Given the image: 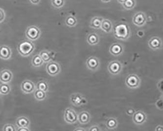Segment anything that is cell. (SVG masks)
Masks as SVG:
<instances>
[{"instance_id": "1", "label": "cell", "mask_w": 163, "mask_h": 131, "mask_svg": "<svg viewBox=\"0 0 163 131\" xmlns=\"http://www.w3.org/2000/svg\"><path fill=\"white\" fill-rule=\"evenodd\" d=\"M114 35L115 37L119 40H128L131 35L130 28L127 24L119 23L114 27Z\"/></svg>"}, {"instance_id": "2", "label": "cell", "mask_w": 163, "mask_h": 131, "mask_svg": "<svg viewBox=\"0 0 163 131\" xmlns=\"http://www.w3.org/2000/svg\"><path fill=\"white\" fill-rule=\"evenodd\" d=\"M35 50V44L29 40H23L18 45L17 50L19 53L24 57L30 55Z\"/></svg>"}, {"instance_id": "3", "label": "cell", "mask_w": 163, "mask_h": 131, "mask_svg": "<svg viewBox=\"0 0 163 131\" xmlns=\"http://www.w3.org/2000/svg\"><path fill=\"white\" fill-rule=\"evenodd\" d=\"M125 83L129 89H136L140 86L141 80L136 74H130L126 77Z\"/></svg>"}, {"instance_id": "4", "label": "cell", "mask_w": 163, "mask_h": 131, "mask_svg": "<svg viewBox=\"0 0 163 131\" xmlns=\"http://www.w3.org/2000/svg\"><path fill=\"white\" fill-rule=\"evenodd\" d=\"M41 31L35 26H31L26 29V38L30 41L37 40L40 37Z\"/></svg>"}, {"instance_id": "5", "label": "cell", "mask_w": 163, "mask_h": 131, "mask_svg": "<svg viewBox=\"0 0 163 131\" xmlns=\"http://www.w3.org/2000/svg\"><path fill=\"white\" fill-rule=\"evenodd\" d=\"M78 114L72 109L68 108L65 110L64 118L66 123L69 124H73L78 121Z\"/></svg>"}, {"instance_id": "6", "label": "cell", "mask_w": 163, "mask_h": 131, "mask_svg": "<svg viewBox=\"0 0 163 131\" xmlns=\"http://www.w3.org/2000/svg\"><path fill=\"white\" fill-rule=\"evenodd\" d=\"M71 103L76 107H80L85 105L87 103L84 95L79 93H73L70 97Z\"/></svg>"}, {"instance_id": "7", "label": "cell", "mask_w": 163, "mask_h": 131, "mask_svg": "<svg viewBox=\"0 0 163 131\" xmlns=\"http://www.w3.org/2000/svg\"><path fill=\"white\" fill-rule=\"evenodd\" d=\"M147 21V17L143 12H139L134 15L132 18V23L139 27L144 26Z\"/></svg>"}, {"instance_id": "8", "label": "cell", "mask_w": 163, "mask_h": 131, "mask_svg": "<svg viewBox=\"0 0 163 131\" xmlns=\"http://www.w3.org/2000/svg\"><path fill=\"white\" fill-rule=\"evenodd\" d=\"M46 71L51 76H55L61 71V67L58 62L50 61L46 67Z\"/></svg>"}, {"instance_id": "9", "label": "cell", "mask_w": 163, "mask_h": 131, "mask_svg": "<svg viewBox=\"0 0 163 131\" xmlns=\"http://www.w3.org/2000/svg\"><path fill=\"white\" fill-rule=\"evenodd\" d=\"M123 69V65L119 61H114L109 63L108 70L109 73L113 75H118L121 73Z\"/></svg>"}, {"instance_id": "10", "label": "cell", "mask_w": 163, "mask_h": 131, "mask_svg": "<svg viewBox=\"0 0 163 131\" xmlns=\"http://www.w3.org/2000/svg\"><path fill=\"white\" fill-rule=\"evenodd\" d=\"M86 65L88 69L92 71H96L100 68V61L95 56H90L86 60Z\"/></svg>"}, {"instance_id": "11", "label": "cell", "mask_w": 163, "mask_h": 131, "mask_svg": "<svg viewBox=\"0 0 163 131\" xmlns=\"http://www.w3.org/2000/svg\"><path fill=\"white\" fill-rule=\"evenodd\" d=\"M133 122L137 125L144 124L147 120V115L142 110H138L134 113L132 116Z\"/></svg>"}, {"instance_id": "12", "label": "cell", "mask_w": 163, "mask_h": 131, "mask_svg": "<svg viewBox=\"0 0 163 131\" xmlns=\"http://www.w3.org/2000/svg\"><path fill=\"white\" fill-rule=\"evenodd\" d=\"M21 89L25 94H30L35 91L36 90V85L31 80H26L21 84Z\"/></svg>"}, {"instance_id": "13", "label": "cell", "mask_w": 163, "mask_h": 131, "mask_svg": "<svg viewBox=\"0 0 163 131\" xmlns=\"http://www.w3.org/2000/svg\"><path fill=\"white\" fill-rule=\"evenodd\" d=\"M148 46L151 49L157 51L162 48L163 43L161 38L158 36H153L149 39Z\"/></svg>"}, {"instance_id": "14", "label": "cell", "mask_w": 163, "mask_h": 131, "mask_svg": "<svg viewBox=\"0 0 163 131\" xmlns=\"http://www.w3.org/2000/svg\"><path fill=\"white\" fill-rule=\"evenodd\" d=\"M124 48L122 44L115 43L112 44L109 48V52L112 55L115 56H119L123 54Z\"/></svg>"}, {"instance_id": "15", "label": "cell", "mask_w": 163, "mask_h": 131, "mask_svg": "<svg viewBox=\"0 0 163 131\" xmlns=\"http://www.w3.org/2000/svg\"><path fill=\"white\" fill-rule=\"evenodd\" d=\"M13 79V74L10 70L5 69L0 72V82L9 84Z\"/></svg>"}, {"instance_id": "16", "label": "cell", "mask_w": 163, "mask_h": 131, "mask_svg": "<svg viewBox=\"0 0 163 131\" xmlns=\"http://www.w3.org/2000/svg\"><path fill=\"white\" fill-rule=\"evenodd\" d=\"M12 50L8 46L2 45L0 47V58L4 60H8L12 57Z\"/></svg>"}, {"instance_id": "17", "label": "cell", "mask_w": 163, "mask_h": 131, "mask_svg": "<svg viewBox=\"0 0 163 131\" xmlns=\"http://www.w3.org/2000/svg\"><path fill=\"white\" fill-rule=\"evenodd\" d=\"M77 119L79 123L81 124H87L89 123L91 120V117L88 112L84 110L79 113L77 116Z\"/></svg>"}, {"instance_id": "18", "label": "cell", "mask_w": 163, "mask_h": 131, "mask_svg": "<svg viewBox=\"0 0 163 131\" xmlns=\"http://www.w3.org/2000/svg\"><path fill=\"white\" fill-rule=\"evenodd\" d=\"M100 29L106 33H110L113 29L112 23L108 19H104L101 22Z\"/></svg>"}, {"instance_id": "19", "label": "cell", "mask_w": 163, "mask_h": 131, "mask_svg": "<svg viewBox=\"0 0 163 131\" xmlns=\"http://www.w3.org/2000/svg\"><path fill=\"white\" fill-rule=\"evenodd\" d=\"M87 42L89 45L92 46L97 45L100 42V37L95 32L89 33L87 37Z\"/></svg>"}, {"instance_id": "20", "label": "cell", "mask_w": 163, "mask_h": 131, "mask_svg": "<svg viewBox=\"0 0 163 131\" xmlns=\"http://www.w3.org/2000/svg\"><path fill=\"white\" fill-rule=\"evenodd\" d=\"M16 125L18 127H29L30 121L25 116H21L18 118L16 120Z\"/></svg>"}, {"instance_id": "21", "label": "cell", "mask_w": 163, "mask_h": 131, "mask_svg": "<svg viewBox=\"0 0 163 131\" xmlns=\"http://www.w3.org/2000/svg\"><path fill=\"white\" fill-rule=\"evenodd\" d=\"M104 18L100 17H95L91 19L90 24V27L95 29H100L101 22Z\"/></svg>"}, {"instance_id": "22", "label": "cell", "mask_w": 163, "mask_h": 131, "mask_svg": "<svg viewBox=\"0 0 163 131\" xmlns=\"http://www.w3.org/2000/svg\"><path fill=\"white\" fill-rule=\"evenodd\" d=\"M105 126L110 130L116 129L118 126L117 119L114 117H110L106 120Z\"/></svg>"}, {"instance_id": "23", "label": "cell", "mask_w": 163, "mask_h": 131, "mask_svg": "<svg viewBox=\"0 0 163 131\" xmlns=\"http://www.w3.org/2000/svg\"><path fill=\"white\" fill-rule=\"evenodd\" d=\"M31 65L35 67H40L43 65L44 61L39 55H36L32 57L31 61Z\"/></svg>"}, {"instance_id": "24", "label": "cell", "mask_w": 163, "mask_h": 131, "mask_svg": "<svg viewBox=\"0 0 163 131\" xmlns=\"http://www.w3.org/2000/svg\"><path fill=\"white\" fill-rule=\"evenodd\" d=\"M77 19L75 16L69 15L66 18L65 24L69 27H74L77 24Z\"/></svg>"}, {"instance_id": "25", "label": "cell", "mask_w": 163, "mask_h": 131, "mask_svg": "<svg viewBox=\"0 0 163 131\" xmlns=\"http://www.w3.org/2000/svg\"><path fill=\"white\" fill-rule=\"evenodd\" d=\"M39 56H40L44 62L48 63L52 61V55L48 51H45V50L41 51L39 54Z\"/></svg>"}, {"instance_id": "26", "label": "cell", "mask_w": 163, "mask_h": 131, "mask_svg": "<svg viewBox=\"0 0 163 131\" xmlns=\"http://www.w3.org/2000/svg\"><path fill=\"white\" fill-rule=\"evenodd\" d=\"M123 7L126 10H131L135 7L136 5V0H125L124 2L122 4Z\"/></svg>"}, {"instance_id": "27", "label": "cell", "mask_w": 163, "mask_h": 131, "mask_svg": "<svg viewBox=\"0 0 163 131\" xmlns=\"http://www.w3.org/2000/svg\"><path fill=\"white\" fill-rule=\"evenodd\" d=\"M34 96L36 100L38 101H43L46 98V92L42 91L41 90L36 89L34 91Z\"/></svg>"}, {"instance_id": "28", "label": "cell", "mask_w": 163, "mask_h": 131, "mask_svg": "<svg viewBox=\"0 0 163 131\" xmlns=\"http://www.w3.org/2000/svg\"><path fill=\"white\" fill-rule=\"evenodd\" d=\"M11 90V86L9 84L6 83H2L0 85V93L1 95H8L10 92Z\"/></svg>"}, {"instance_id": "29", "label": "cell", "mask_w": 163, "mask_h": 131, "mask_svg": "<svg viewBox=\"0 0 163 131\" xmlns=\"http://www.w3.org/2000/svg\"><path fill=\"white\" fill-rule=\"evenodd\" d=\"M36 89L41 90L45 92H48L49 90L48 84L44 80H41L36 84Z\"/></svg>"}, {"instance_id": "30", "label": "cell", "mask_w": 163, "mask_h": 131, "mask_svg": "<svg viewBox=\"0 0 163 131\" xmlns=\"http://www.w3.org/2000/svg\"><path fill=\"white\" fill-rule=\"evenodd\" d=\"M52 6L56 8H60L65 5V0H52Z\"/></svg>"}, {"instance_id": "31", "label": "cell", "mask_w": 163, "mask_h": 131, "mask_svg": "<svg viewBox=\"0 0 163 131\" xmlns=\"http://www.w3.org/2000/svg\"><path fill=\"white\" fill-rule=\"evenodd\" d=\"M2 130L4 131H15L16 128L13 124H6L3 127Z\"/></svg>"}, {"instance_id": "32", "label": "cell", "mask_w": 163, "mask_h": 131, "mask_svg": "<svg viewBox=\"0 0 163 131\" xmlns=\"http://www.w3.org/2000/svg\"><path fill=\"white\" fill-rule=\"evenodd\" d=\"M6 18V13L4 9L0 7V23L3 22Z\"/></svg>"}, {"instance_id": "33", "label": "cell", "mask_w": 163, "mask_h": 131, "mask_svg": "<svg viewBox=\"0 0 163 131\" xmlns=\"http://www.w3.org/2000/svg\"><path fill=\"white\" fill-rule=\"evenodd\" d=\"M161 103H163V100L161 99H158V100L156 101L155 105H156L157 108L160 109V110H161V109L162 110V109H163V104H160Z\"/></svg>"}, {"instance_id": "34", "label": "cell", "mask_w": 163, "mask_h": 131, "mask_svg": "<svg viewBox=\"0 0 163 131\" xmlns=\"http://www.w3.org/2000/svg\"><path fill=\"white\" fill-rule=\"evenodd\" d=\"M157 86L160 91L162 92L163 91V80L162 79L160 80L159 82L158 83Z\"/></svg>"}, {"instance_id": "35", "label": "cell", "mask_w": 163, "mask_h": 131, "mask_svg": "<svg viewBox=\"0 0 163 131\" xmlns=\"http://www.w3.org/2000/svg\"><path fill=\"white\" fill-rule=\"evenodd\" d=\"M100 129L99 128V127L97 126H93L90 128V129L89 130V131H100Z\"/></svg>"}, {"instance_id": "36", "label": "cell", "mask_w": 163, "mask_h": 131, "mask_svg": "<svg viewBox=\"0 0 163 131\" xmlns=\"http://www.w3.org/2000/svg\"><path fill=\"white\" fill-rule=\"evenodd\" d=\"M18 131H30V129L29 127H18V129H16Z\"/></svg>"}, {"instance_id": "37", "label": "cell", "mask_w": 163, "mask_h": 131, "mask_svg": "<svg viewBox=\"0 0 163 131\" xmlns=\"http://www.w3.org/2000/svg\"><path fill=\"white\" fill-rule=\"evenodd\" d=\"M31 4L33 5H38L40 2L41 0H30Z\"/></svg>"}, {"instance_id": "38", "label": "cell", "mask_w": 163, "mask_h": 131, "mask_svg": "<svg viewBox=\"0 0 163 131\" xmlns=\"http://www.w3.org/2000/svg\"><path fill=\"white\" fill-rule=\"evenodd\" d=\"M155 131H163V126H158L156 127V129H155Z\"/></svg>"}, {"instance_id": "39", "label": "cell", "mask_w": 163, "mask_h": 131, "mask_svg": "<svg viewBox=\"0 0 163 131\" xmlns=\"http://www.w3.org/2000/svg\"><path fill=\"white\" fill-rule=\"evenodd\" d=\"M101 1L105 3H107L111 1V0H101Z\"/></svg>"}, {"instance_id": "40", "label": "cell", "mask_w": 163, "mask_h": 131, "mask_svg": "<svg viewBox=\"0 0 163 131\" xmlns=\"http://www.w3.org/2000/svg\"><path fill=\"white\" fill-rule=\"evenodd\" d=\"M125 0H117V1L119 2V4H123Z\"/></svg>"}, {"instance_id": "41", "label": "cell", "mask_w": 163, "mask_h": 131, "mask_svg": "<svg viewBox=\"0 0 163 131\" xmlns=\"http://www.w3.org/2000/svg\"><path fill=\"white\" fill-rule=\"evenodd\" d=\"M0 95H1V93H0Z\"/></svg>"}]
</instances>
